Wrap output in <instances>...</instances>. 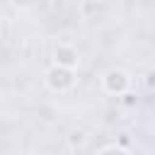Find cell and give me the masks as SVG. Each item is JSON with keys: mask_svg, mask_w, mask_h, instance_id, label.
Returning <instances> with one entry per match:
<instances>
[{"mask_svg": "<svg viewBox=\"0 0 155 155\" xmlns=\"http://www.w3.org/2000/svg\"><path fill=\"white\" fill-rule=\"evenodd\" d=\"M48 82H51V87L63 90V87H68V85L73 82V78H70V73H68L63 65H58V68L48 70Z\"/></svg>", "mask_w": 155, "mask_h": 155, "instance_id": "cell-1", "label": "cell"}, {"mask_svg": "<svg viewBox=\"0 0 155 155\" xmlns=\"http://www.w3.org/2000/svg\"><path fill=\"white\" fill-rule=\"evenodd\" d=\"M104 85H107L109 92H121V90H126L128 78H126V73H121V70H111V73H107Z\"/></svg>", "mask_w": 155, "mask_h": 155, "instance_id": "cell-2", "label": "cell"}]
</instances>
